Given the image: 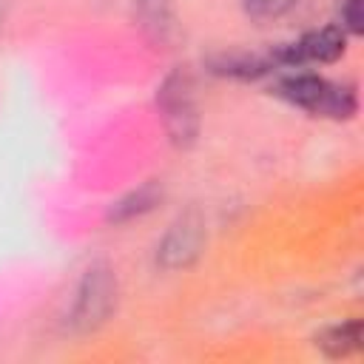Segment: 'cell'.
I'll return each mask as SVG.
<instances>
[{
	"label": "cell",
	"mask_w": 364,
	"mask_h": 364,
	"mask_svg": "<svg viewBox=\"0 0 364 364\" xmlns=\"http://www.w3.org/2000/svg\"><path fill=\"white\" fill-rule=\"evenodd\" d=\"M199 247H202V222L193 219V216H182L165 233L156 259H159L162 267H171V270L185 267L199 256Z\"/></svg>",
	"instance_id": "5b68a950"
},
{
	"label": "cell",
	"mask_w": 364,
	"mask_h": 364,
	"mask_svg": "<svg viewBox=\"0 0 364 364\" xmlns=\"http://www.w3.org/2000/svg\"><path fill=\"white\" fill-rule=\"evenodd\" d=\"M338 26L344 34H361L364 28V11H361V0H341L338 9Z\"/></svg>",
	"instance_id": "8fae6325"
},
{
	"label": "cell",
	"mask_w": 364,
	"mask_h": 364,
	"mask_svg": "<svg viewBox=\"0 0 364 364\" xmlns=\"http://www.w3.org/2000/svg\"><path fill=\"white\" fill-rule=\"evenodd\" d=\"M273 68L270 57H259V54H225L213 63L216 74L225 77H239V80H256L262 74H267Z\"/></svg>",
	"instance_id": "52a82bcc"
},
{
	"label": "cell",
	"mask_w": 364,
	"mask_h": 364,
	"mask_svg": "<svg viewBox=\"0 0 364 364\" xmlns=\"http://www.w3.org/2000/svg\"><path fill=\"white\" fill-rule=\"evenodd\" d=\"M159 196H162V191H159L156 185H142L139 191H134V193H128L125 199H119L117 205H111L108 219H111V222H128V219H134V216H142V213L154 210V205L159 202Z\"/></svg>",
	"instance_id": "ba28073f"
},
{
	"label": "cell",
	"mask_w": 364,
	"mask_h": 364,
	"mask_svg": "<svg viewBox=\"0 0 364 364\" xmlns=\"http://www.w3.org/2000/svg\"><path fill=\"white\" fill-rule=\"evenodd\" d=\"M139 3V20L145 28H151L156 37H165V31L173 26L171 20V0H136Z\"/></svg>",
	"instance_id": "9c48e42d"
},
{
	"label": "cell",
	"mask_w": 364,
	"mask_h": 364,
	"mask_svg": "<svg viewBox=\"0 0 364 364\" xmlns=\"http://www.w3.org/2000/svg\"><path fill=\"white\" fill-rule=\"evenodd\" d=\"M344 48H347V34L341 31V26H324V28L307 31L299 40L276 48L270 54V60H273V65L304 68L313 63H333L344 54Z\"/></svg>",
	"instance_id": "7a4b0ae2"
},
{
	"label": "cell",
	"mask_w": 364,
	"mask_h": 364,
	"mask_svg": "<svg viewBox=\"0 0 364 364\" xmlns=\"http://www.w3.org/2000/svg\"><path fill=\"white\" fill-rule=\"evenodd\" d=\"M242 3H245V11L253 17H282L299 0H242Z\"/></svg>",
	"instance_id": "30bf717a"
},
{
	"label": "cell",
	"mask_w": 364,
	"mask_h": 364,
	"mask_svg": "<svg viewBox=\"0 0 364 364\" xmlns=\"http://www.w3.org/2000/svg\"><path fill=\"white\" fill-rule=\"evenodd\" d=\"M165 128L171 134V139L176 145H188L196 139L199 131V117H196V105H193V94H191V82L185 74H171L159 94H156Z\"/></svg>",
	"instance_id": "3957f363"
},
{
	"label": "cell",
	"mask_w": 364,
	"mask_h": 364,
	"mask_svg": "<svg viewBox=\"0 0 364 364\" xmlns=\"http://www.w3.org/2000/svg\"><path fill=\"white\" fill-rule=\"evenodd\" d=\"M358 341H361V321H358V318L344 321V324H333V327H327V330L316 338V344H318L327 355H333V358L350 355L353 350H358Z\"/></svg>",
	"instance_id": "8992f818"
},
{
	"label": "cell",
	"mask_w": 364,
	"mask_h": 364,
	"mask_svg": "<svg viewBox=\"0 0 364 364\" xmlns=\"http://www.w3.org/2000/svg\"><path fill=\"white\" fill-rule=\"evenodd\" d=\"M114 299H117V282H114L111 270L102 267V264L91 267L80 282V290H77V299H74V310H71V324L77 330L97 327L111 313Z\"/></svg>",
	"instance_id": "277c9868"
},
{
	"label": "cell",
	"mask_w": 364,
	"mask_h": 364,
	"mask_svg": "<svg viewBox=\"0 0 364 364\" xmlns=\"http://www.w3.org/2000/svg\"><path fill=\"white\" fill-rule=\"evenodd\" d=\"M276 94L304 111L324 114L333 119H347L355 114V88L347 82L324 80L313 71H290L276 82Z\"/></svg>",
	"instance_id": "6da1fadb"
}]
</instances>
